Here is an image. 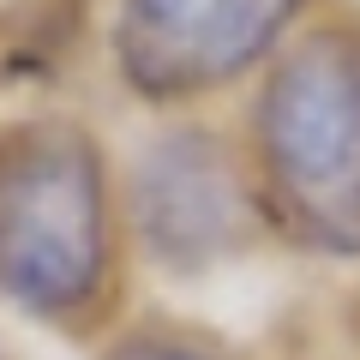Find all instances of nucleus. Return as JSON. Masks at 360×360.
<instances>
[{"instance_id": "nucleus-3", "label": "nucleus", "mask_w": 360, "mask_h": 360, "mask_svg": "<svg viewBox=\"0 0 360 360\" xmlns=\"http://www.w3.org/2000/svg\"><path fill=\"white\" fill-rule=\"evenodd\" d=\"M307 0H127L115 60L150 103H186L258 66Z\"/></svg>"}, {"instance_id": "nucleus-4", "label": "nucleus", "mask_w": 360, "mask_h": 360, "mask_svg": "<svg viewBox=\"0 0 360 360\" xmlns=\"http://www.w3.org/2000/svg\"><path fill=\"white\" fill-rule=\"evenodd\" d=\"M132 205H139L144 246L174 270L217 264L246 234V186L234 174L229 150L210 132H168V139H156L139 162Z\"/></svg>"}, {"instance_id": "nucleus-1", "label": "nucleus", "mask_w": 360, "mask_h": 360, "mask_svg": "<svg viewBox=\"0 0 360 360\" xmlns=\"http://www.w3.org/2000/svg\"><path fill=\"white\" fill-rule=\"evenodd\" d=\"M258 156L283 222L307 246L360 252V30H312L258 96Z\"/></svg>"}, {"instance_id": "nucleus-5", "label": "nucleus", "mask_w": 360, "mask_h": 360, "mask_svg": "<svg viewBox=\"0 0 360 360\" xmlns=\"http://www.w3.org/2000/svg\"><path fill=\"white\" fill-rule=\"evenodd\" d=\"M108 360H217V354L198 348V342H180V336H132Z\"/></svg>"}, {"instance_id": "nucleus-2", "label": "nucleus", "mask_w": 360, "mask_h": 360, "mask_svg": "<svg viewBox=\"0 0 360 360\" xmlns=\"http://www.w3.org/2000/svg\"><path fill=\"white\" fill-rule=\"evenodd\" d=\"M108 258L103 162L78 127L0 139V295L25 312H66Z\"/></svg>"}]
</instances>
